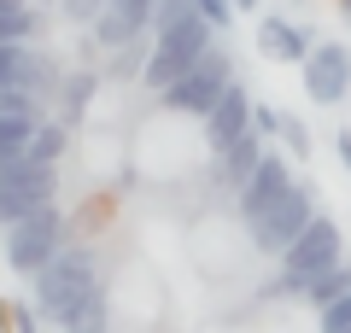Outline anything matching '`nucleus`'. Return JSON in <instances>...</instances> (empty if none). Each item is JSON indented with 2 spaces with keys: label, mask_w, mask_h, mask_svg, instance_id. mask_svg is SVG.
<instances>
[{
  "label": "nucleus",
  "mask_w": 351,
  "mask_h": 333,
  "mask_svg": "<svg viewBox=\"0 0 351 333\" xmlns=\"http://www.w3.org/2000/svg\"><path fill=\"white\" fill-rule=\"evenodd\" d=\"M339 258H346V228H339L328 210H316V217L304 222V234L281 251V281L269 286L263 298H293V286H299V281H311V275L334 269Z\"/></svg>",
  "instance_id": "2"
},
{
  "label": "nucleus",
  "mask_w": 351,
  "mask_h": 333,
  "mask_svg": "<svg viewBox=\"0 0 351 333\" xmlns=\"http://www.w3.org/2000/svg\"><path fill=\"white\" fill-rule=\"evenodd\" d=\"M299 182V175H293V152L281 147H263V158H258V170L246 175V182H240V193H234V210H240V222H252V217H263V210L276 205L281 193H287V187Z\"/></svg>",
  "instance_id": "7"
},
{
  "label": "nucleus",
  "mask_w": 351,
  "mask_h": 333,
  "mask_svg": "<svg viewBox=\"0 0 351 333\" xmlns=\"http://www.w3.org/2000/svg\"><path fill=\"white\" fill-rule=\"evenodd\" d=\"M147 59H152V41H147V36H135L129 47H117V53H112V76H117V82H129V76L147 71Z\"/></svg>",
  "instance_id": "19"
},
{
  "label": "nucleus",
  "mask_w": 351,
  "mask_h": 333,
  "mask_svg": "<svg viewBox=\"0 0 351 333\" xmlns=\"http://www.w3.org/2000/svg\"><path fill=\"white\" fill-rule=\"evenodd\" d=\"M41 18L29 0H0V41H36Z\"/></svg>",
  "instance_id": "18"
},
{
  "label": "nucleus",
  "mask_w": 351,
  "mask_h": 333,
  "mask_svg": "<svg viewBox=\"0 0 351 333\" xmlns=\"http://www.w3.org/2000/svg\"><path fill=\"white\" fill-rule=\"evenodd\" d=\"M346 328H351V293H339L316 310V333H346Z\"/></svg>",
  "instance_id": "22"
},
{
  "label": "nucleus",
  "mask_w": 351,
  "mask_h": 333,
  "mask_svg": "<svg viewBox=\"0 0 351 333\" xmlns=\"http://www.w3.org/2000/svg\"><path fill=\"white\" fill-rule=\"evenodd\" d=\"M88 99H94V71H71L64 76V94H59V117L71 129L88 117Z\"/></svg>",
  "instance_id": "17"
},
{
  "label": "nucleus",
  "mask_w": 351,
  "mask_h": 333,
  "mask_svg": "<svg viewBox=\"0 0 351 333\" xmlns=\"http://www.w3.org/2000/svg\"><path fill=\"white\" fill-rule=\"evenodd\" d=\"M59 328H64V333H106V293H100V286L82 293V298L59 316Z\"/></svg>",
  "instance_id": "16"
},
{
  "label": "nucleus",
  "mask_w": 351,
  "mask_h": 333,
  "mask_svg": "<svg viewBox=\"0 0 351 333\" xmlns=\"http://www.w3.org/2000/svg\"><path fill=\"white\" fill-rule=\"evenodd\" d=\"M339 18H346V29H351V0H339Z\"/></svg>",
  "instance_id": "28"
},
{
  "label": "nucleus",
  "mask_w": 351,
  "mask_h": 333,
  "mask_svg": "<svg viewBox=\"0 0 351 333\" xmlns=\"http://www.w3.org/2000/svg\"><path fill=\"white\" fill-rule=\"evenodd\" d=\"M311 217H316V187H311V182H293L287 193L276 199V205L263 210V217L246 222L252 251H263V258H281V251H287L293 240L304 234V222H311Z\"/></svg>",
  "instance_id": "5"
},
{
  "label": "nucleus",
  "mask_w": 351,
  "mask_h": 333,
  "mask_svg": "<svg viewBox=\"0 0 351 333\" xmlns=\"http://www.w3.org/2000/svg\"><path fill=\"white\" fill-rule=\"evenodd\" d=\"M0 234H6V269L29 281V275H36L41 263L64 246V210H59V199L36 205L29 217H18L12 228H0Z\"/></svg>",
  "instance_id": "4"
},
{
  "label": "nucleus",
  "mask_w": 351,
  "mask_h": 333,
  "mask_svg": "<svg viewBox=\"0 0 351 333\" xmlns=\"http://www.w3.org/2000/svg\"><path fill=\"white\" fill-rule=\"evenodd\" d=\"M29 129H36V117H12V111H0V152H6V158H24Z\"/></svg>",
  "instance_id": "21"
},
{
  "label": "nucleus",
  "mask_w": 351,
  "mask_h": 333,
  "mask_svg": "<svg viewBox=\"0 0 351 333\" xmlns=\"http://www.w3.org/2000/svg\"><path fill=\"white\" fill-rule=\"evenodd\" d=\"M263 147H269V135H258V129H246V135H240V140H228L223 152H211V158H217V182L228 187V199H234V193H240V182H246L252 170H258Z\"/></svg>",
  "instance_id": "11"
},
{
  "label": "nucleus",
  "mask_w": 351,
  "mask_h": 333,
  "mask_svg": "<svg viewBox=\"0 0 351 333\" xmlns=\"http://www.w3.org/2000/svg\"><path fill=\"white\" fill-rule=\"evenodd\" d=\"M316 47V36L293 18H263L258 24V53L263 59H281V64H304V53Z\"/></svg>",
  "instance_id": "10"
},
{
  "label": "nucleus",
  "mask_w": 351,
  "mask_h": 333,
  "mask_svg": "<svg viewBox=\"0 0 351 333\" xmlns=\"http://www.w3.org/2000/svg\"><path fill=\"white\" fill-rule=\"evenodd\" d=\"M59 6H64V18H71V24H82V29L106 12V0H59Z\"/></svg>",
  "instance_id": "23"
},
{
  "label": "nucleus",
  "mask_w": 351,
  "mask_h": 333,
  "mask_svg": "<svg viewBox=\"0 0 351 333\" xmlns=\"http://www.w3.org/2000/svg\"><path fill=\"white\" fill-rule=\"evenodd\" d=\"M193 6H199V12L211 18L217 29H228V24H234V0H193Z\"/></svg>",
  "instance_id": "24"
},
{
  "label": "nucleus",
  "mask_w": 351,
  "mask_h": 333,
  "mask_svg": "<svg viewBox=\"0 0 351 333\" xmlns=\"http://www.w3.org/2000/svg\"><path fill=\"white\" fill-rule=\"evenodd\" d=\"M299 82L316 106H339L351 94V47L346 41H316L299 64Z\"/></svg>",
  "instance_id": "8"
},
{
  "label": "nucleus",
  "mask_w": 351,
  "mask_h": 333,
  "mask_svg": "<svg viewBox=\"0 0 351 333\" xmlns=\"http://www.w3.org/2000/svg\"><path fill=\"white\" fill-rule=\"evenodd\" d=\"M47 199H59V164H36L24 152L12 170L0 175V228H12L18 217H29Z\"/></svg>",
  "instance_id": "6"
},
{
  "label": "nucleus",
  "mask_w": 351,
  "mask_h": 333,
  "mask_svg": "<svg viewBox=\"0 0 351 333\" xmlns=\"http://www.w3.org/2000/svg\"><path fill=\"white\" fill-rule=\"evenodd\" d=\"M12 328H18V333H41V328H36V304H29V310H18V316H12Z\"/></svg>",
  "instance_id": "26"
},
{
  "label": "nucleus",
  "mask_w": 351,
  "mask_h": 333,
  "mask_svg": "<svg viewBox=\"0 0 351 333\" xmlns=\"http://www.w3.org/2000/svg\"><path fill=\"white\" fill-rule=\"evenodd\" d=\"M29 158L36 164H59L64 152H71V123L64 117H36V129H29Z\"/></svg>",
  "instance_id": "14"
},
{
  "label": "nucleus",
  "mask_w": 351,
  "mask_h": 333,
  "mask_svg": "<svg viewBox=\"0 0 351 333\" xmlns=\"http://www.w3.org/2000/svg\"><path fill=\"white\" fill-rule=\"evenodd\" d=\"M252 111H258V99H252L240 82H228V94H223V99H217V106L199 117V123H205V147L223 152L228 140H240V135L252 129Z\"/></svg>",
  "instance_id": "9"
},
{
  "label": "nucleus",
  "mask_w": 351,
  "mask_h": 333,
  "mask_svg": "<svg viewBox=\"0 0 351 333\" xmlns=\"http://www.w3.org/2000/svg\"><path fill=\"white\" fill-rule=\"evenodd\" d=\"M339 293H351V263H346V258H339L334 269H322V275H311V281L293 286V298H304L311 310H322L328 298H339Z\"/></svg>",
  "instance_id": "15"
},
{
  "label": "nucleus",
  "mask_w": 351,
  "mask_h": 333,
  "mask_svg": "<svg viewBox=\"0 0 351 333\" xmlns=\"http://www.w3.org/2000/svg\"><path fill=\"white\" fill-rule=\"evenodd\" d=\"M234 12H258V0H234Z\"/></svg>",
  "instance_id": "27"
},
{
  "label": "nucleus",
  "mask_w": 351,
  "mask_h": 333,
  "mask_svg": "<svg viewBox=\"0 0 351 333\" xmlns=\"http://www.w3.org/2000/svg\"><path fill=\"white\" fill-rule=\"evenodd\" d=\"M0 82H24V88H47L53 71H47V53L29 47V41H0Z\"/></svg>",
  "instance_id": "12"
},
{
  "label": "nucleus",
  "mask_w": 351,
  "mask_h": 333,
  "mask_svg": "<svg viewBox=\"0 0 351 333\" xmlns=\"http://www.w3.org/2000/svg\"><path fill=\"white\" fill-rule=\"evenodd\" d=\"M334 152H339V164H346V175H351V129H339V135H334Z\"/></svg>",
  "instance_id": "25"
},
{
  "label": "nucleus",
  "mask_w": 351,
  "mask_h": 333,
  "mask_svg": "<svg viewBox=\"0 0 351 333\" xmlns=\"http://www.w3.org/2000/svg\"><path fill=\"white\" fill-rule=\"evenodd\" d=\"M346 333H351V328H346Z\"/></svg>",
  "instance_id": "29"
},
{
  "label": "nucleus",
  "mask_w": 351,
  "mask_h": 333,
  "mask_svg": "<svg viewBox=\"0 0 351 333\" xmlns=\"http://www.w3.org/2000/svg\"><path fill=\"white\" fill-rule=\"evenodd\" d=\"M228 82H234V59H228V47L211 41L188 71L164 88V111H176V117H205V111L228 94Z\"/></svg>",
  "instance_id": "3"
},
{
  "label": "nucleus",
  "mask_w": 351,
  "mask_h": 333,
  "mask_svg": "<svg viewBox=\"0 0 351 333\" xmlns=\"http://www.w3.org/2000/svg\"><path fill=\"white\" fill-rule=\"evenodd\" d=\"M0 111H12V117H47L41 111V94L24 82H0Z\"/></svg>",
  "instance_id": "20"
},
{
  "label": "nucleus",
  "mask_w": 351,
  "mask_h": 333,
  "mask_svg": "<svg viewBox=\"0 0 351 333\" xmlns=\"http://www.w3.org/2000/svg\"><path fill=\"white\" fill-rule=\"evenodd\" d=\"M252 129H258V135H269V140H281L293 158H311V129H304L293 111H281V106H258V111H252Z\"/></svg>",
  "instance_id": "13"
},
{
  "label": "nucleus",
  "mask_w": 351,
  "mask_h": 333,
  "mask_svg": "<svg viewBox=\"0 0 351 333\" xmlns=\"http://www.w3.org/2000/svg\"><path fill=\"white\" fill-rule=\"evenodd\" d=\"M94 286H100V263H94V251H88V246H59L36 275H29V304H36L41 321H59L64 310H71L82 293H94Z\"/></svg>",
  "instance_id": "1"
}]
</instances>
